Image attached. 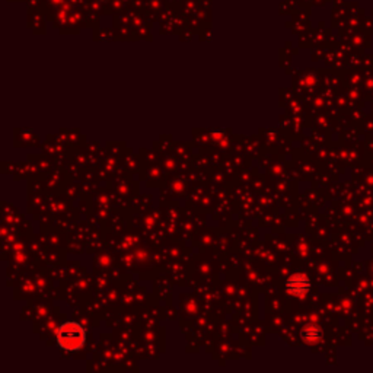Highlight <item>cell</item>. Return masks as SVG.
I'll return each instance as SVG.
<instances>
[{
	"label": "cell",
	"instance_id": "3957f363",
	"mask_svg": "<svg viewBox=\"0 0 373 373\" xmlns=\"http://www.w3.org/2000/svg\"><path fill=\"white\" fill-rule=\"evenodd\" d=\"M321 336H322L321 329L318 327H313V325H308L301 331L302 340L306 341V343H315L321 338Z\"/></svg>",
	"mask_w": 373,
	"mask_h": 373
},
{
	"label": "cell",
	"instance_id": "7a4b0ae2",
	"mask_svg": "<svg viewBox=\"0 0 373 373\" xmlns=\"http://www.w3.org/2000/svg\"><path fill=\"white\" fill-rule=\"evenodd\" d=\"M310 289L309 279L305 274H293L286 282V290L289 291L293 296H303L306 295Z\"/></svg>",
	"mask_w": 373,
	"mask_h": 373
},
{
	"label": "cell",
	"instance_id": "6da1fadb",
	"mask_svg": "<svg viewBox=\"0 0 373 373\" xmlns=\"http://www.w3.org/2000/svg\"><path fill=\"white\" fill-rule=\"evenodd\" d=\"M55 341L67 353L79 351L86 343V329L76 321H66L57 329Z\"/></svg>",
	"mask_w": 373,
	"mask_h": 373
}]
</instances>
